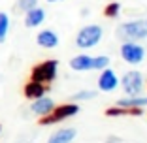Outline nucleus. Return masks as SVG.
Returning a JSON list of instances; mask_svg holds the SVG:
<instances>
[{
	"mask_svg": "<svg viewBox=\"0 0 147 143\" xmlns=\"http://www.w3.org/2000/svg\"><path fill=\"white\" fill-rule=\"evenodd\" d=\"M45 2H49V4H55V2H62V0H45Z\"/></svg>",
	"mask_w": 147,
	"mask_h": 143,
	"instance_id": "obj_21",
	"label": "nucleus"
},
{
	"mask_svg": "<svg viewBox=\"0 0 147 143\" xmlns=\"http://www.w3.org/2000/svg\"><path fill=\"white\" fill-rule=\"evenodd\" d=\"M34 6H38V0H17V9H21L23 13L32 9Z\"/></svg>",
	"mask_w": 147,
	"mask_h": 143,
	"instance_id": "obj_19",
	"label": "nucleus"
},
{
	"mask_svg": "<svg viewBox=\"0 0 147 143\" xmlns=\"http://www.w3.org/2000/svg\"><path fill=\"white\" fill-rule=\"evenodd\" d=\"M76 136V128H59L57 132H53V136H49L47 143H72Z\"/></svg>",
	"mask_w": 147,
	"mask_h": 143,
	"instance_id": "obj_12",
	"label": "nucleus"
},
{
	"mask_svg": "<svg viewBox=\"0 0 147 143\" xmlns=\"http://www.w3.org/2000/svg\"><path fill=\"white\" fill-rule=\"evenodd\" d=\"M119 87V77L111 68H104L98 77V89L102 92H113Z\"/></svg>",
	"mask_w": 147,
	"mask_h": 143,
	"instance_id": "obj_7",
	"label": "nucleus"
},
{
	"mask_svg": "<svg viewBox=\"0 0 147 143\" xmlns=\"http://www.w3.org/2000/svg\"><path fill=\"white\" fill-rule=\"evenodd\" d=\"M53 107H55V102H53V98H49V96H40V98L32 100L30 104V113L32 115H36V117H45V115H49V113L53 111Z\"/></svg>",
	"mask_w": 147,
	"mask_h": 143,
	"instance_id": "obj_8",
	"label": "nucleus"
},
{
	"mask_svg": "<svg viewBox=\"0 0 147 143\" xmlns=\"http://www.w3.org/2000/svg\"><path fill=\"white\" fill-rule=\"evenodd\" d=\"M119 11H121V4H119V2H109V4L104 8V15H106V17H109V19L117 17Z\"/></svg>",
	"mask_w": 147,
	"mask_h": 143,
	"instance_id": "obj_18",
	"label": "nucleus"
},
{
	"mask_svg": "<svg viewBox=\"0 0 147 143\" xmlns=\"http://www.w3.org/2000/svg\"><path fill=\"white\" fill-rule=\"evenodd\" d=\"M36 44H38V47L43 49H55L59 45V34L51 28H43L36 34Z\"/></svg>",
	"mask_w": 147,
	"mask_h": 143,
	"instance_id": "obj_10",
	"label": "nucleus"
},
{
	"mask_svg": "<svg viewBox=\"0 0 147 143\" xmlns=\"http://www.w3.org/2000/svg\"><path fill=\"white\" fill-rule=\"evenodd\" d=\"M104 38V28L100 25H87L76 36V45L79 49H92Z\"/></svg>",
	"mask_w": 147,
	"mask_h": 143,
	"instance_id": "obj_3",
	"label": "nucleus"
},
{
	"mask_svg": "<svg viewBox=\"0 0 147 143\" xmlns=\"http://www.w3.org/2000/svg\"><path fill=\"white\" fill-rule=\"evenodd\" d=\"M121 107H147V96H126L117 102Z\"/></svg>",
	"mask_w": 147,
	"mask_h": 143,
	"instance_id": "obj_14",
	"label": "nucleus"
},
{
	"mask_svg": "<svg viewBox=\"0 0 147 143\" xmlns=\"http://www.w3.org/2000/svg\"><path fill=\"white\" fill-rule=\"evenodd\" d=\"M109 66V56L100 55V56H92V70H104Z\"/></svg>",
	"mask_w": 147,
	"mask_h": 143,
	"instance_id": "obj_17",
	"label": "nucleus"
},
{
	"mask_svg": "<svg viewBox=\"0 0 147 143\" xmlns=\"http://www.w3.org/2000/svg\"><path fill=\"white\" fill-rule=\"evenodd\" d=\"M9 15L6 11H0V44H4L6 40H8V32H9Z\"/></svg>",
	"mask_w": 147,
	"mask_h": 143,
	"instance_id": "obj_15",
	"label": "nucleus"
},
{
	"mask_svg": "<svg viewBox=\"0 0 147 143\" xmlns=\"http://www.w3.org/2000/svg\"><path fill=\"white\" fill-rule=\"evenodd\" d=\"M96 96H98L96 91H79V92H76L72 98H74V102H87V100H92V98H96Z\"/></svg>",
	"mask_w": 147,
	"mask_h": 143,
	"instance_id": "obj_16",
	"label": "nucleus"
},
{
	"mask_svg": "<svg viewBox=\"0 0 147 143\" xmlns=\"http://www.w3.org/2000/svg\"><path fill=\"white\" fill-rule=\"evenodd\" d=\"M79 113V105L76 102H70V104H62V105H55L53 111L45 117H40V124L42 126H49V124H55V122H61L64 119H70L74 115Z\"/></svg>",
	"mask_w": 147,
	"mask_h": 143,
	"instance_id": "obj_4",
	"label": "nucleus"
},
{
	"mask_svg": "<svg viewBox=\"0 0 147 143\" xmlns=\"http://www.w3.org/2000/svg\"><path fill=\"white\" fill-rule=\"evenodd\" d=\"M106 143H123V139L119 138V136H109V138L106 139Z\"/></svg>",
	"mask_w": 147,
	"mask_h": 143,
	"instance_id": "obj_20",
	"label": "nucleus"
},
{
	"mask_svg": "<svg viewBox=\"0 0 147 143\" xmlns=\"http://www.w3.org/2000/svg\"><path fill=\"white\" fill-rule=\"evenodd\" d=\"M45 17H47L45 9L40 8V6H34L32 9L25 11V26L26 28H38L45 23Z\"/></svg>",
	"mask_w": 147,
	"mask_h": 143,
	"instance_id": "obj_9",
	"label": "nucleus"
},
{
	"mask_svg": "<svg viewBox=\"0 0 147 143\" xmlns=\"http://www.w3.org/2000/svg\"><path fill=\"white\" fill-rule=\"evenodd\" d=\"M47 92V85H43V83H38V81H28L23 87V94H25V98L26 100H36V98H40V96H43Z\"/></svg>",
	"mask_w": 147,
	"mask_h": 143,
	"instance_id": "obj_11",
	"label": "nucleus"
},
{
	"mask_svg": "<svg viewBox=\"0 0 147 143\" xmlns=\"http://www.w3.org/2000/svg\"><path fill=\"white\" fill-rule=\"evenodd\" d=\"M125 89L126 96H138L143 91V75L140 74L138 70H132V72H126L125 75L119 81Z\"/></svg>",
	"mask_w": 147,
	"mask_h": 143,
	"instance_id": "obj_6",
	"label": "nucleus"
},
{
	"mask_svg": "<svg viewBox=\"0 0 147 143\" xmlns=\"http://www.w3.org/2000/svg\"><path fill=\"white\" fill-rule=\"evenodd\" d=\"M119 55L125 62L128 64H142L145 58V49L138 44V42H123Z\"/></svg>",
	"mask_w": 147,
	"mask_h": 143,
	"instance_id": "obj_5",
	"label": "nucleus"
},
{
	"mask_svg": "<svg viewBox=\"0 0 147 143\" xmlns=\"http://www.w3.org/2000/svg\"><path fill=\"white\" fill-rule=\"evenodd\" d=\"M70 68H72L74 72H89V70H92V56L85 55V53L76 55L72 60H70Z\"/></svg>",
	"mask_w": 147,
	"mask_h": 143,
	"instance_id": "obj_13",
	"label": "nucleus"
},
{
	"mask_svg": "<svg viewBox=\"0 0 147 143\" xmlns=\"http://www.w3.org/2000/svg\"><path fill=\"white\" fill-rule=\"evenodd\" d=\"M115 32L121 42H140V40H145L147 38V17L121 23Z\"/></svg>",
	"mask_w": 147,
	"mask_h": 143,
	"instance_id": "obj_1",
	"label": "nucleus"
},
{
	"mask_svg": "<svg viewBox=\"0 0 147 143\" xmlns=\"http://www.w3.org/2000/svg\"><path fill=\"white\" fill-rule=\"evenodd\" d=\"M57 74H59V60L55 58H47V60L40 62L32 68L30 72V79L32 81L43 83V85H49L57 79Z\"/></svg>",
	"mask_w": 147,
	"mask_h": 143,
	"instance_id": "obj_2",
	"label": "nucleus"
},
{
	"mask_svg": "<svg viewBox=\"0 0 147 143\" xmlns=\"http://www.w3.org/2000/svg\"><path fill=\"white\" fill-rule=\"evenodd\" d=\"M0 134H2V124H0Z\"/></svg>",
	"mask_w": 147,
	"mask_h": 143,
	"instance_id": "obj_23",
	"label": "nucleus"
},
{
	"mask_svg": "<svg viewBox=\"0 0 147 143\" xmlns=\"http://www.w3.org/2000/svg\"><path fill=\"white\" fill-rule=\"evenodd\" d=\"M2 81H4V75H2V74H0V83H2Z\"/></svg>",
	"mask_w": 147,
	"mask_h": 143,
	"instance_id": "obj_22",
	"label": "nucleus"
}]
</instances>
